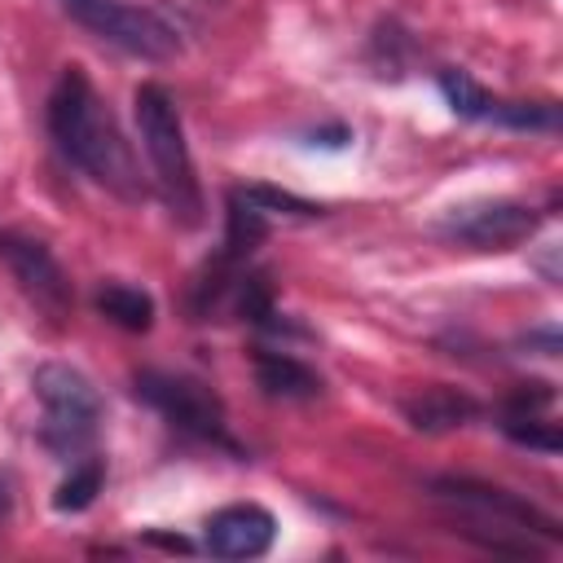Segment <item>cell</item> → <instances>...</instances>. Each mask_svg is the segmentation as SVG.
Wrapping results in <instances>:
<instances>
[{"label":"cell","instance_id":"cell-15","mask_svg":"<svg viewBox=\"0 0 563 563\" xmlns=\"http://www.w3.org/2000/svg\"><path fill=\"white\" fill-rule=\"evenodd\" d=\"M440 92L453 106V114H462V119H493V110H497V97H488L466 70H440Z\"/></svg>","mask_w":563,"mask_h":563},{"label":"cell","instance_id":"cell-17","mask_svg":"<svg viewBox=\"0 0 563 563\" xmlns=\"http://www.w3.org/2000/svg\"><path fill=\"white\" fill-rule=\"evenodd\" d=\"M501 431L523 444V449H537V453H559L563 435H559V422H545L541 413H523V418H501Z\"/></svg>","mask_w":563,"mask_h":563},{"label":"cell","instance_id":"cell-1","mask_svg":"<svg viewBox=\"0 0 563 563\" xmlns=\"http://www.w3.org/2000/svg\"><path fill=\"white\" fill-rule=\"evenodd\" d=\"M48 132L57 150L101 189L119 194L123 202L145 198V180L132 158V145L123 141L114 114L106 110V101L97 97L92 79L79 66H66L48 92Z\"/></svg>","mask_w":563,"mask_h":563},{"label":"cell","instance_id":"cell-3","mask_svg":"<svg viewBox=\"0 0 563 563\" xmlns=\"http://www.w3.org/2000/svg\"><path fill=\"white\" fill-rule=\"evenodd\" d=\"M40 405H44V422H40V440L48 453H57L62 462H75L92 449L97 431H101V396L88 383V374H79L75 365L48 361L35 369L31 378Z\"/></svg>","mask_w":563,"mask_h":563},{"label":"cell","instance_id":"cell-19","mask_svg":"<svg viewBox=\"0 0 563 563\" xmlns=\"http://www.w3.org/2000/svg\"><path fill=\"white\" fill-rule=\"evenodd\" d=\"M550 400H554V387H550V383H519V387L506 396V405H501V418L541 413V409H550Z\"/></svg>","mask_w":563,"mask_h":563},{"label":"cell","instance_id":"cell-6","mask_svg":"<svg viewBox=\"0 0 563 563\" xmlns=\"http://www.w3.org/2000/svg\"><path fill=\"white\" fill-rule=\"evenodd\" d=\"M62 9L97 40H106L123 53H136V57L163 62V57H176V48H180L176 26L132 0H62Z\"/></svg>","mask_w":563,"mask_h":563},{"label":"cell","instance_id":"cell-13","mask_svg":"<svg viewBox=\"0 0 563 563\" xmlns=\"http://www.w3.org/2000/svg\"><path fill=\"white\" fill-rule=\"evenodd\" d=\"M97 312L119 325V330H132V334H145L154 325V299L141 290V286H128V282H101L97 295H92Z\"/></svg>","mask_w":563,"mask_h":563},{"label":"cell","instance_id":"cell-18","mask_svg":"<svg viewBox=\"0 0 563 563\" xmlns=\"http://www.w3.org/2000/svg\"><path fill=\"white\" fill-rule=\"evenodd\" d=\"M260 211H290V216H321V207L317 202H303V198H295V194H286V189H268V185H246L242 189Z\"/></svg>","mask_w":563,"mask_h":563},{"label":"cell","instance_id":"cell-8","mask_svg":"<svg viewBox=\"0 0 563 563\" xmlns=\"http://www.w3.org/2000/svg\"><path fill=\"white\" fill-rule=\"evenodd\" d=\"M541 224V211L528 207V202H471V207H453L444 220H440V233L449 242H466V246H479V251H506L523 238H532Z\"/></svg>","mask_w":563,"mask_h":563},{"label":"cell","instance_id":"cell-4","mask_svg":"<svg viewBox=\"0 0 563 563\" xmlns=\"http://www.w3.org/2000/svg\"><path fill=\"white\" fill-rule=\"evenodd\" d=\"M431 493H435L440 501L457 506V510L471 519V528H493V532L479 537V545H488V550H497V554H515L501 532H515V537H523V541H528V532H541L545 541H559V523H554L550 515H541L532 501H523V497H515V493H506V488H497V484L453 479V475H449V479H435ZM471 528H462V532H471Z\"/></svg>","mask_w":563,"mask_h":563},{"label":"cell","instance_id":"cell-2","mask_svg":"<svg viewBox=\"0 0 563 563\" xmlns=\"http://www.w3.org/2000/svg\"><path fill=\"white\" fill-rule=\"evenodd\" d=\"M136 128H141V145L150 154L154 167V189L167 202V211L194 229L202 220V185L185 145V128H180V110L172 101V92L163 84H141L136 88Z\"/></svg>","mask_w":563,"mask_h":563},{"label":"cell","instance_id":"cell-16","mask_svg":"<svg viewBox=\"0 0 563 563\" xmlns=\"http://www.w3.org/2000/svg\"><path fill=\"white\" fill-rule=\"evenodd\" d=\"M493 123L519 128V132H554L559 128V106L554 101H497Z\"/></svg>","mask_w":563,"mask_h":563},{"label":"cell","instance_id":"cell-20","mask_svg":"<svg viewBox=\"0 0 563 563\" xmlns=\"http://www.w3.org/2000/svg\"><path fill=\"white\" fill-rule=\"evenodd\" d=\"M9 506H13V484H9V475L0 471V519L9 515Z\"/></svg>","mask_w":563,"mask_h":563},{"label":"cell","instance_id":"cell-10","mask_svg":"<svg viewBox=\"0 0 563 563\" xmlns=\"http://www.w3.org/2000/svg\"><path fill=\"white\" fill-rule=\"evenodd\" d=\"M255 383L264 387V396L273 400H312L321 396V374L312 365H303L290 352H273V347H255Z\"/></svg>","mask_w":563,"mask_h":563},{"label":"cell","instance_id":"cell-5","mask_svg":"<svg viewBox=\"0 0 563 563\" xmlns=\"http://www.w3.org/2000/svg\"><path fill=\"white\" fill-rule=\"evenodd\" d=\"M132 391H136L150 409H158L176 431L238 453V444L229 440L224 400H220V391H216L211 383H202V378H194V374H172V369H141V374L132 378Z\"/></svg>","mask_w":563,"mask_h":563},{"label":"cell","instance_id":"cell-7","mask_svg":"<svg viewBox=\"0 0 563 563\" xmlns=\"http://www.w3.org/2000/svg\"><path fill=\"white\" fill-rule=\"evenodd\" d=\"M0 260L9 264L13 282L22 286V295H26L40 312H48V317H57V321L70 312V299H75L70 277H66V268L57 264V255H53L40 238L0 229Z\"/></svg>","mask_w":563,"mask_h":563},{"label":"cell","instance_id":"cell-12","mask_svg":"<svg viewBox=\"0 0 563 563\" xmlns=\"http://www.w3.org/2000/svg\"><path fill=\"white\" fill-rule=\"evenodd\" d=\"M264 238H268V216H264L242 189H233V194H229V216H224V251H220V260L246 264V255H251Z\"/></svg>","mask_w":563,"mask_h":563},{"label":"cell","instance_id":"cell-14","mask_svg":"<svg viewBox=\"0 0 563 563\" xmlns=\"http://www.w3.org/2000/svg\"><path fill=\"white\" fill-rule=\"evenodd\" d=\"M101 479H106V466H101V457H92V453L75 457V462H70V475L57 484V497H53V506H57V510H66V515H75V510H88V506L97 501V493H101Z\"/></svg>","mask_w":563,"mask_h":563},{"label":"cell","instance_id":"cell-9","mask_svg":"<svg viewBox=\"0 0 563 563\" xmlns=\"http://www.w3.org/2000/svg\"><path fill=\"white\" fill-rule=\"evenodd\" d=\"M277 537V519L255 501L220 506L202 523V541L216 559H260Z\"/></svg>","mask_w":563,"mask_h":563},{"label":"cell","instance_id":"cell-11","mask_svg":"<svg viewBox=\"0 0 563 563\" xmlns=\"http://www.w3.org/2000/svg\"><path fill=\"white\" fill-rule=\"evenodd\" d=\"M475 413H479V405L457 387H427L405 400V418L418 431H453V427L471 422Z\"/></svg>","mask_w":563,"mask_h":563}]
</instances>
